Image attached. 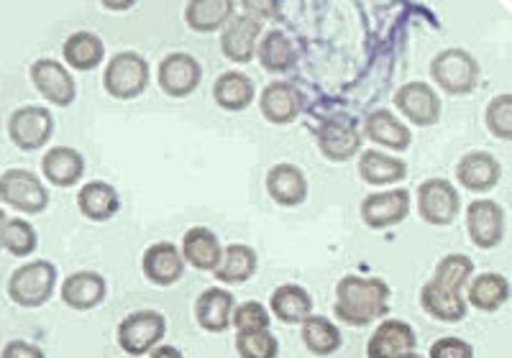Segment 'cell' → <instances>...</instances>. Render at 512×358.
Returning <instances> with one entry per match:
<instances>
[{
    "label": "cell",
    "instance_id": "b9f144b4",
    "mask_svg": "<svg viewBox=\"0 0 512 358\" xmlns=\"http://www.w3.org/2000/svg\"><path fill=\"white\" fill-rule=\"evenodd\" d=\"M428 358H474V348L472 343L448 335V338H438V341L433 343L431 356Z\"/></svg>",
    "mask_w": 512,
    "mask_h": 358
},
{
    "label": "cell",
    "instance_id": "30bf717a",
    "mask_svg": "<svg viewBox=\"0 0 512 358\" xmlns=\"http://www.w3.org/2000/svg\"><path fill=\"white\" fill-rule=\"evenodd\" d=\"M361 223L372 231H384V228L400 226L402 220L410 215V192L397 187L390 192H372L361 200Z\"/></svg>",
    "mask_w": 512,
    "mask_h": 358
},
{
    "label": "cell",
    "instance_id": "cb8c5ba5",
    "mask_svg": "<svg viewBox=\"0 0 512 358\" xmlns=\"http://www.w3.org/2000/svg\"><path fill=\"white\" fill-rule=\"evenodd\" d=\"M236 300L228 289L208 287L195 302V320L205 333H226L231 328V315Z\"/></svg>",
    "mask_w": 512,
    "mask_h": 358
},
{
    "label": "cell",
    "instance_id": "9a60e30c",
    "mask_svg": "<svg viewBox=\"0 0 512 358\" xmlns=\"http://www.w3.org/2000/svg\"><path fill=\"white\" fill-rule=\"evenodd\" d=\"M259 110H262L264 121L274 123V126H290L303 113V93L290 82L274 80L259 95Z\"/></svg>",
    "mask_w": 512,
    "mask_h": 358
},
{
    "label": "cell",
    "instance_id": "2e32d148",
    "mask_svg": "<svg viewBox=\"0 0 512 358\" xmlns=\"http://www.w3.org/2000/svg\"><path fill=\"white\" fill-rule=\"evenodd\" d=\"M141 272L157 287H172L185 274V259L182 251L172 241L152 243L141 256Z\"/></svg>",
    "mask_w": 512,
    "mask_h": 358
},
{
    "label": "cell",
    "instance_id": "44dd1931",
    "mask_svg": "<svg viewBox=\"0 0 512 358\" xmlns=\"http://www.w3.org/2000/svg\"><path fill=\"white\" fill-rule=\"evenodd\" d=\"M105 295H108V284L98 272H75L62 282V302L77 312L95 310L103 305Z\"/></svg>",
    "mask_w": 512,
    "mask_h": 358
},
{
    "label": "cell",
    "instance_id": "7402d4cb",
    "mask_svg": "<svg viewBox=\"0 0 512 358\" xmlns=\"http://www.w3.org/2000/svg\"><path fill=\"white\" fill-rule=\"evenodd\" d=\"M41 174L54 187H75L85 174V159L72 146H54L41 156Z\"/></svg>",
    "mask_w": 512,
    "mask_h": 358
},
{
    "label": "cell",
    "instance_id": "5b68a950",
    "mask_svg": "<svg viewBox=\"0 0 512 358\" xmlns=\"http://www.w3.org/2000/svg\"><path fill=\"white\" fill-rule=\"evenodd\" d=\"M164 333H167V320L162 312L136 310L118 323L116 338L123 353L139 358L144 353H152L162 343Z\"/></svg>",
    "mask_w": 512,
    "mask_h": 358
},
{
    "label": "cell",
    "instance_id": "8992f818",
    "mask_svg": "<svg viewBox=\"0 0 512 358\" xmlns=\"http://www.w3.org/2000/svg\"><path fill=\"white\" fill-rule=\"evenodd\" d=\"M0 200L24 215H41L49 208V190L31 169H6L0 174Z\"/></svg>",
    "mask_w": 512,
    "mask_h": 358
},
{
    "label": "cell",
    "instance_id": "836d02e7",
    "mask_svg": "<svg viewBox=\"0 0 512 358\" xmlns=\"http://www.w3.org/2000/svg\"><path fill=\"white\" fill-rule=\"evenodd\" d=\"M256 59H259V64H262L264 70L274 72V75L290 72L297 64L295 44H292L290 36H287L285 31H264L259 44H256Z\"/></svg>",
    "mask_w": 512,
    "mask_h": 358
},
{
    "label": "cell",
    "instance_id": "ac0fdd59",
    "mask_svg": "<svg viewBox=\"0 0 512 358\" xmlns=\"http://www.w3.org/2000/svg\"><path fill=\"white\" fill-rule=\"evenodd\" d=\"M456 179L464 190L484 195L500 185L502 164L489 151H469L456 164Z\"/></svg>",
    "mask_w": 512,
    "mask_h": 358
},
{
    "label": "cell",
    "instance_id": "4316f807",
    "mask_svg": "<svg viewBox=\"0 0 512 358\" xmlns=\"http://www.w3.org/2000/svg\"><path fill=\"white\" fill-rule=\"evenodd\" d=\"M269 310L285 325H303L313 315V297L300 284H280L269 297Z\"/></svg>",
    "mask_w": 512,
    "mask_h": 358
},
{
    "label": "cell",
    "instance_id": "7bdbcfd3",
    "mask_svg": "<svg viewBox=\"0 0 512 358\" xmlns=\"http://www.w3.org/2000/svg\"><path fill=\"white\" fill-rule=\"evenodd\" d=\"M0 358H47L36 343L29 341H8L0 351Z\"/></svg>",
    "mask_w": 512,
    "mask_h": 358
},
{
    "label": "cell",
    "instance_id": "f546056e",
    "mask_svg": "<svg viewBox=\"0 0 512 358\" xmlns=\"http://www.w3.org/2000/svg\"><path fill=\"white\" fill-rule=\"evenodd\" d=\"M359 174L367 185H395V182H402V179L408 177V164L400 156H390L384 154V151L369 149L359 154Z\"/></svg>",
    "mask_w": 512,
    "mask_h": 358
},
{
    "label": "cell",
    "instance_id": "d4e9b609",
    "mask_svg": "<svg viewBox=\"0 0 512 358\" xmlns=\"http://www.w3.org/2000/svg\"><path fill=\"white\" fill-rule=\"evenodd\" d=\"M369 141L384 146L390 151H408L410 144H413V133L395 113L390 110H372L364 121V133Z\"/></svg>",
    "mask_w": 512,
    "mask_h": 358
},
{
    "label": "cell",
    "instance_id": "8d00e7d4",
    "mask_svg": "<svg viewBox=\"0 0 512 358\" xmlns=\"http://www.w3.org/2000/svg\"><path fill=\"white\" fill-rule=\"evenodd\" d=\"M474 274V261L464 254H448L438 261L436 274H433V282L441 284L446 289H454V292H461V289L469 284Z\"/></svg>",
    "mask_w": 512,
    "mask_h": 358
},
{
    "label": "cell",
    "instance_id": "60d3db41",
    "mask_svg": "<svg viewBox=\"0 0 512 358\" xmlns=\"http://www.w3.org/2000/svg\"><path fill=\"white\" fill-rule=\"evenodd\" d=\"M269 312L262 302L249 300L244 305L233 307L231 325H236L239 333H256V330H269Z\"/></svg>",
    "mask_w": 512,
    "mask_h": 358
},
{
    "label": "cell",
    "instance_id": "d6986e66",
    "mask_svg": "<svg viewBox=\"0 0 512 358\" xmlns=\"http://www.w3.org/2000/svg\"><path fill=\"white\" fill-rule=\"evenodd\" d=\"M267 192L282 208H297L308 200V177L290 162L274 164L267 172Z\"/></svg>",
    "mask_w": 512,
    "mask_h": 358
},
{
    "label": "cell",
    "instance_id": "f1b7e54d",
    "mask_svg": "<svg viewBox=\"0 0 512 358\" xmlns=\"http://www.w3.org/2000/svg\"><path fill=\"white\" fill-rule=\"evenodd\" d=\"M254 80L246 72L228 70L216 77L213 82V100L226 113H241L254 103Z\"/></svg>",
    "mask_w": 512,
    "mask_h": 358
},
{
    "label": "cell",
    "instance_id": "ab89813d",
    "mask_svg": "<svg viewBox=\"0 0 512 358\" xmlns=\"http://www.w3.org/2000/svg\"><path fill=\"white\" fill-rule=\"evenodd\" d=\"M484 121H487V128L495 133L497 139L510 141L512 139V95L500 93L497 98L489 100Z\"/></svg>",
    "mask_w": 512,
    "mask_h": 358
},
{
    "label": "cell",
    "instance_id": "8fae6325",
    "mask_svg": "<svg viewBox=\"0 0 512 358\" xmlns=\"http://www.w3.org/2000/svg\"><path fill=\"white\" fill-rule=\"evenodd\" d=\"M157 80L169 98H190L203 82V67L192 54L172 52L159 62Z\"/></svg>",
    "mask_w": 512,
    "mask_h": 358
},
{
    "label": "cell",
    "instance_id": "4dcf8cb0",
    "mask_svg": "<svg viewBox=\"0 0 512 358\" xmlns=\"http://www.w3.org/2000/svg\"><path fill=\"white\" fill-rule=\"evenodd\" d=\"M236 3L231 0H190L185 6V24L195 34H213L226 29L233 18Z\"/></svg>",
    "mask_w": 512,
    "mask_h": 358
},
{
    "label": "cell",
    "instance_id": "52a82bcc",
    "mask_svg": "<svg viewBox=\"0 0 512 358\" xmlns=\"http://www.w3.org/2000/svg\"><path fill=\"white\" fill-rule=\"evenodd\" d=\"M418 213L431 226H451L461 210V195L448 179L431 177L418 187Z\"/></svg>",
    "mask_w": 512,
    "mask_h": 358
},
{
    "label": "cell",
    "instance_id": "e575fe53",
    "mask_svg": "<svg viewBox=\"0 0 512 358\" xmlns=\"http://www.w3.org/2000/svg\"><path fill=\"white\" fill-rule=\"evenodd\" d=\"M256 266H259V256H256V251L251 246H246V243H231V246L223 249L221 264H218V269L213 274L223 284H244L254 277Z\"/></svg>",
    "mask_w": 512,
    "mask_h": 358
},
{
    "label": "cell",
    "instance_id": "9c48e42d",
    "mask_svg": "<svg viewBox=\"0 0 512 358\" xmlns=\"http://www.w3.org/2000/svg\"><path fill=\"white\" fill-rule=\"evenodd\" d=\"M466 231L477 249H497L505 238V210L495 200L479 197L466 208Z\"/></svg>",
    "mask_w": 512,
    "mask_h": 358
},
{
    "label": "cell",
    "instance_id": "e0dca14e",
    "mask_svg": "<svg viewBox=\"0 0 512 358\" xmlns=\"http://www.w3.org/2000/svg\"><path fill=\"white\" fill-rule=\"evenodd\" d=\"M262 39V21L244 13L233 16L221 34L223 57L236 64H249L256 57V44Z\"/></svg>",
    "mask_w": 512,
    "mask_h": 358
},
{
    "label": "cell",
    "instance_id": "d590c367",
    "mask_svg": "<svg viewBox=\"0 0 512 358\" xmlns=\"http://www.w3.org/2000/svg\"><path fill=\"white\" fill-rule=\"evenodd\" d=\"M300 338H303V346L308 348L313 356H333V353L341 348V343H344L341 330L336 328V323L323 318V315H310L303 323Z\"/></svg>",
    "mask_w": 512,
    "mask_h": 358
},
{
    "label": "cell",
    "instance_id": "603a6c76",
    "mask_svg": "<svg viewBox=\"0 0 512 358\" xmlns=\"http://www.w3.org/2000/svg\"><path fill=\"white\" fill-rule=\"evenodd\" d=\"M182 259L185 264L195 266L198 272H216L221 264L223 246L210 228L195 226L182 236Z\"/></svg>",
    "mask_w": 512,
    "mask_h": 358
},
{
    "label": "cell",
    "instance_id": "6da1fadb",
    "mask_svg": "<svg viewBox=\"0 0 512 358\" xmlns=\"http://www.w3.org/2000/svg\"><path fill=\"white\" fill-rule=\"evenodd\" d=\"M390 284L382 277H356L349 274L336 284L333 315L351 328H367L374 320L387 318L390 312Z\"/></svg>",
    "mask_w": 512,
    "mask_h": 358
},
{
    "label": "cell",
    "instance_id": "7c38bea8",
    "mask_svg": "<svg viewBox=\"0 0 512 358\" xmlns=\"http://www.w3.org/2000/svg\"><path fill=\"white\" fill-rule=\"evenodd\" d=\"M315 136H318L320 154L326 156L328 162L336 164L349 162L351 156L359 154L361 141H364V136H361L359 128H356L354 118L346 116L326 118Z\"/></svg>",
    "mask_w": 512,
    "mask_h": 358
},
{
    "label": "cell",
    "instance_id": "74e56055",
    "mask_svg": "<svg viewBox=\"0 0 512 358\" xmlns=\"http://www.w3.org/2000/svg\"><path fill=\"white\" fill-rule=\"evenodd\" d=\"M3 249H6L11 256H18V259L31 256L36 249H39L36 228L24 218H8L6 233H3Z\"/></svg>",
    "mask_w": 512,
    "mask_h": 358
},
{
    "label": "cell",
    "instance_id": "277c9868",
    "mask_svg": "<svg viewBox=\"0 0 512 358\" xmlns=\"http://www.w3.org/2000/svg\"><path fill=\"white\" fill-rule=\"evenodd\" d=\"M149 62L139 52H118L105 64L103 87L116 100H134L149 87Z\"/></svg>",
    "mask_w": 512,
    "mask_h": 358
},
{
    "label": "cell",
    "instance_id": "5bb4252c",
    "mask_svg": "<svg viewBox=\"0 0 512 358\" xmlns=\"http://www.w3.org/2000/svg\"><path fill=\"white\" fill-rule=\"evenodd\" d=\"M395 108L418 128L436 126L438 118H441V98L423 80L405 82L395 93Z\"/></svg>",
    "mask_w": 512,
    "mask_h": 358
},
{
    "label": "cell",
    "instance_id": "7a4b0ae2",
    "mask_svg": "<svg viewBox=\"0 0 512 358\" xmlns=\"http://www.w3.org/2000/svg\"><path fill=\"white\" fill-rule=\"evenodd\" d=\"M57 266L47 259H34L26 261L8 277V297L16 302L18 307H36L47 305L54 297L57 289Z\"/></svg>",
    "mask_w": 512,
    "mask_h": 358
},
{
    "label": "cell",
    "instance_id": "f6af8a7d",
    "mask_svg": "<svg viewBox=\"0 0 512 358\" xmlns=\"http://www.w3.org/2000/svg\"><path fill=\"white\" fill-rule=\"evenodd\" d=\"M6 223H8V215H6V210L0 208V249H3V233H6Z\"/></svg>",
    "mask_w": 512,
    "mask_h": 358
},
{
    "label": "cell",
    "instance_id": "ba28073f",
    "mask_svg": "<svg viewBox=\"0 0 512 358\" xmlns=\"http://www.w3.org/2000/svg\"><path fill=\"white\" fill-rule=\"evenodd\" d=\"M54 133V118L41 105H24L16 108L8 118V139L21 151H39L47 146Z\"/></svg>",
    "mask_w": 512,
    "mask_h": 358
},
{
    "label": "cell",
    "instance_id": "484cf974",
    "mask_svg": "<svg viewBox=\"0 0 512 358\" xmlns=\"http://www.w3.org/2000/svg\"><path fill=\"white\" fill-rule=\"evenodd\" d=\"M420 307H423L425 315L436 318L438 323H461L466 318V310H469L461 292L441 287L433 279L420 289Z\"/></svg>",
    "mask_w": 512,
    "mask_h": 358
},
{
    "label": "cell",
    "instance_id": "3957f363",
    "mask_svg": "<svg viewBox=\"0 0 512 358\" xmlns=\"http://www.w3.org/2000/svg\"><path fill=\"white\" fill-rule=\"evenodd\" d=\"M431 77L443 93L464 98L479 87L482 70L477 59L464 49H443L431 59Z\"/></svg>",
    "mask_w": 512,
    "mask_h": 358
},
{
    "label": "cell",
    "instance_id": "d6a6232c",
    "mask_svg": "<svg viewBox=\"0 0 512 358\" xmlns=\"http://www.w3.org/2000/svg\"><path fill=\"white\" fill-rule=\"evenodd\" d=\"M464 300L466 305H472L479 312H497L510 300V282L497 272H484L472 279Z\"/></svg>",
    "mask_w": 512,
    "mask_h": 358
},
{
    "label": "cell",
    "instance_id": "4fadbf2b",
    "mask_svg": "<svg viewBox=\"0 0 512 358\" xmlns=\"http://www.w3.org/2000/svg\"><path fill=\"white\" fill-rule=\"evenodd\" d=\"M29 75L36 90L52 105H57V108H70L75 103V77H72V72L62 62H57V59H36L31 64Z\"/></svg>",
    "mask_w": 512,
    "mask_h": 358
},
{
    "label": "cell",
    "instance_id": "ffe728a7",
    "mask_svg": "<svg viewBox=\"0 0 512 358\" xmlns=\"http://www.w3.org/2000/svg\"><path fill=\"white\" fill-rule=\"evenodd\" d=\"M418 346L415 330L402 320H382L367 343V358H397Z\"/></svg>",
    "mask_w": 512,
    "mask_h": 358
},
{
    "label": "cell",
    "instance_id": "1f68e13d",
    "mask_svg": "<svg viewBox=\"0 0 512 358\" xmlns=\"http://www.w3.org/2000/svg\"><path fill=\"white\" fill-rule=\"evenodd\" d=\"M64 62L70 64L77 72H93L103 64L105 44L98 34L93 31H75L67 36L62 47Z\"/></svg>",
    "mask_w": 512,
    "mask_h": 358
},
{
    "label": "cell",
    "instance_id": "bcb514c9",
    "mask_svg": "<svg viewBox=\"0 0 512 358\" xmlns=\"http://www.w3.org/2000/svg\"><path fill=\"white\" fill-rule=\"evenodd\" d=\"M105 6H108V8H131L134 3H105Z\"/></svg>",
    "mask_w": 512,
    "mask_h": 358
},
{
    "label": "cell",
    "instance_id": "83f0119b",
    "mask_svg": "<svg viewBox=\"0 0 512 358\" xmlns=\"http://www.w3.org/2000/svg\"><path fill=\"white\" fill-rule=\"evenodd\" d=\"M77 208L93 223H105V220L116 218L118 210H121V195L108 182L93 179V182L82 185V190L77 192Z\"/></svg>",
    "mask_w": 512,
    "mask_h": 358
},
{
    "label": "cell",
    "instance_id": "7dc6e473",
    "mask_svg": "<svg viewBox=\"0 0 512 358\" xmlns=\"http://www.w3.org/2000/svg\"><path fill=\"white\" fill-rule=\"evenodd\" d=\"M397 358H423V356H418V353H402V356H397Z\"/></svg>",
    "mask_w": 512,
    "mask_h": 358
},
{
    "label": "cell",
    "instance_id": "ee69618b",
    "mask_svg": "<svg viewBox=\"0 0 512 358\" xmlns=\"http://www.w3.org/2000/svg\"><path fill=\"white\" fill-rule=\"evenodd\" d=\"M149 358H185V356H182L180 348L175 346H157L152 353H149Z\"/></svg>",
    "mask_w": 512,
    "mask_h": 358
},
{
    "label": "cell",
    "instance_id": "f35d334b",
    "mask_svg": "<svg viewBox=\"0 0 512 358\" xmlns=\"http://www.w3.org/2000/svg\"><path fill=\"white\" fill-rule=\"evenodd\" d=\"M236 353H239V358H277L280 341L269 330L239 333L236 335Z\"/></svg>",
    "mask_w": 512,
    "mask_h": 358
}]
</instances>
